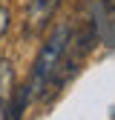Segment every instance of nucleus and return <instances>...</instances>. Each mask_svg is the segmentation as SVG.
Wrapping results in <instances>:
<instances>
[{"mask_svg":"<svg viewBox=\"0 0 115 120\" xmlns=\"http://www.w3.org/2000/svg\"><path fill=\"white\" fill-rule=\"evenodd\" d=\"M66 43H69V29H66V26H61V29L55 32V37H52L46 46H43V52L37 54L35 69H32V77H29L26 89L20 92L17 106H14V114L26 112L29 100L37 97L43 89H49V86H52V77H55V71H58V63H61V57H63V52H66Z\"/></svg>","mask_w":115,"mask_h":120,"instance_id":"obj_1","label":"nucleus"},{"mask_svg":"<svg viewBox=\"0 0 115 120\" xmlns=\"http://www.w3.org/2000/svg\"><path fill=\"white\" fill-rule=\"evenodd\" d=\"M89 6L95 9V14H92V26L98 29V17H104V6H107V0H89Z\"/></svg>","mask_w":115,"mask_h":120,"instance_id":"obj_4","label":"nucleus"},{"mask_svg":"<svg viewBox=\"0 0 115 120\" xmlns=\"http://www.w3.org/2000/svg\"><path fill=\"white\" fill-rule=\"evenodd\" d=\"M9 97H12V69L0 63V117H9Z\"/></svg>","mask_w":115,"mask_h":120,"instance_id":"obj_3","label":"nucleus"},{"mask_svg":"<svg viewBox=\"0 0 115 120\" xmlns=\"http://www.w3.org/2000/svg\"><path fill=\"white\" fill-rule=\"evenodd\" d=\"M58 3H61V0H32V3H29V11H26V29H23L26 37H37L43 29L49 26V20H52Z\"/></svg>","mask_w":115,"mask_h":120,"instance_id":"obj_2","label":"nucleus"},{"mask_svg":"<svg viewBox=\"0 0 115 120\" xmlns=\"http://www.w3.org/2000/svg\"><path fill=\"white\" fill-rule=\"evenodd\" d=\"M6 26H9V9H3V6H0V37H3Z\"/></svg>","mask_w":115,"mask_h":120,"instance_id":"obj_5","label":"nucleus"}]
</instances>
